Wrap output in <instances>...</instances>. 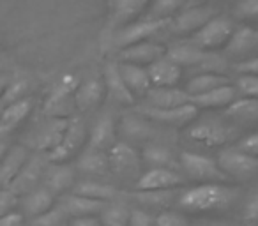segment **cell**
<instances>
[{
  "label": "cell",
  "mask_w": 258,
  "mask_h": 226,
  "mask_svg": "<svg viewBox=\"0 0 258 226\" xmlns=\"http://www.w3.org/2000/svg\"><path fill=\"white\" fill-rule=\"evenodd\" d=\"M240 196V189L226 184H198L184 189L177 198V208L187 214H205L230 208Z\"/></svg>",
  "instance_id": "cell-1"
},
{
  "label": "cell",
  "mask_w": 258,
  "mask_h": 226,
  "mask_svg": "<svg viewBox=\"0 0 258 226\" xmlns=\"http://www.w3.org/2000/svg\"><path fill=\"white\" fill-rule=\"evenodd\" d=\"M48 158L44 154L37 152L36 156H29V159L25 161V165L22 166V170L18 172V175L13 179V182L9 184L8 191H11L16 198L25 196L27 193H30L32 189L41 186L43 182L44 170L48 166Z\"/></svg>",
  "instance_id": "cell-5"
},
{
  "label": "cell",
  "mask_w": 258,
  "mask_h": 226,
  "mask_svg": "<svg viewBox=\"0 0 258 226\" xmlns=\"http://www.w3.org/2000/svg\"><path fill=\"white\" fill-rule=\"evenodd\" d=\"M85 140H87V127H85V124H83V120L76 119V117H71L60 145H58L55 150H51L50 154H46L48 161L66 163L69 158H73V156L83 147Z\"/></svg>",
  "instance_id": "cell-12"
},
{
  "label": "cell",
  "mask_w": 258,
  "mask_h": 226,
  "mask_svg": "<svg viewBox=\"0 0 258 226\" xmlns=\"http://www.w3.org/2000/svg\"><path fill=\"white\" fill-rule=\"evenodd\" d=\"M129 214H131V205L117 198L104 205L99 214V221L103 226H127Z\"/></svg>",
  "instance_id": "cell-38"
},
{
  "label": "cell",
  "mask_w": 258,
  "mask_h": 226,
  "mask_svg": "<svg viewBox=\"0 0 258 226\" xmlns=\"http://www.w3.org/2000/svg\"><path fill=\"white\" fill-rule=\"evenodd\" d=\"M239 97L237 94V89L230 83V85L219 87V89H214L211 92L200 94V96L191 97V104L200 110V108H205V110H214V108H228L233 101Z\"/></svg>",
  "instance_id": "cell-29"
},
{
  "label": "cell",
  "mask_w": 258,
  "mask_h": 226,
  "mask_svg": "<svg viewBox=\"0 0 258 226\" xmlns=\"http://www.w3.org/2000/svg\"><path fill=\"white\" fill-rule=\"evenodd\" d=\"M138 113L147 120H151V122L165 124V126H186V124H191L198 117V108L191 103L179 108H170V110L142 106L138 108Z\"/></svg>",
  "instance_id": "cell-13"
},
{
  "label": "cell",
  "mask_w": 258,
  "mask_h": 226,
  "mask_svg": "<svg viewBox=\"0 0 258 226\" xmlns=\"http://www.w3.org/2000/svg\"><path fill=\"white\" fill-rule=\"evenodd\" d=\"M179 166L184 170L187 179L197 180L200 184H212V182L225 184L230 180L223 173V170L219 168L216 159L204 154H198V152H187V150L180 152Z\"/></svg>",
  "instance_id": "cell-2"
},
{
  "label": "cell",
  "mask_w": 258,
  "mask_h": 226,
  "mask_svg": "<svg viewBox=\"0 0 258 226\" xmlns=\"http://www.w3.org/2000/svg\"><path fill=\"white\" fill-rule=\"evenodd\" d=\"M242 221L247 224H258V191L251 193L242 207Z\"/></svg>",
  "instance_id": "cell-45"
},
{
  "label": "cell",
  "mask_w": 258,
  "mask_h": 226,
  "mask_svg": "<svg viewBox=\"0 0 258 226\" xmlns=\"http://www.w3.org/2000/svg\"><path fill=\"white\" fill-rule=\"evenodd\" d=\"M142 163L147 165L149 168H172L175 170V166L179 165L175 154L172 152V148L166 147L163 143H151L145 145L144 152H142Z\"/></svg>",
  "instance_id": "cell-32"
},
{
  "label": "cell",
  "mask_w": 258,
  "mask_h": 226,
  "mask_svg": "<svg viewBox=\"0 0 258 226\" xmlns=\"http://www.w3.org/2000/svg\"><path fill=\"white\" fill-rule=\"evenodd\" d=\"M104 94H106V90H104V83L101 80L90 78L87 82L80 83L78 89L75 90V96H73L76 110L80 111L94 110V108H97L101 104Z\"/></svg>",
  "instance_id": "cell-23"
},
{
  "label": "cell",
  "mask_w": 258,
  "mask_h": 226,
  "mask_svg": "<svg viewBox=\"0 0 258 226\" xmlns=\"http://www.w3.org/2000/svg\"><path fill=\"white\" fill-rule=\"evenodd\" d=\"M182 191L179 189H165V191H133L127 196L135 198L138 201V205L144 208H163L166 210V207L172 203H177V198Z\"/></svg>",
  "instance_id": "cell-33"
},
{
  "label": "cell",
  "mask_w": 258,
  "mask_h": 226,
  "mask_svg": "<svg viewBox=\"0 0 258 226\" xmlns=\"http://www.w3.org/2000/svg\"><path fill=\"white\" fill-rule=\"evenodd\" d=\"M60 205L64 207V210L68 212L69 219H75V217L99 215L106 203L99 200H92V198L80 196V194H75V193H69L62 196Z\"/></svg>",
  "instance_id": "cell-24"
},
{
  "label": "cell",
  "mask_w": 258,
  "mask_h": 226,
  "mask_svg": "<svg viewBox=\"0 0 258 226\" xmlns=\"http://www.w3.org/2000/svg\"><path fill=\"white\" fill-rule=\"evenodd\" d=\"M108 161H110V173L122 180H133L142 175V156L133 145L125 141H117L108 152Z\"/></svg>",
  "instance_id": "cell-3"
},
{
  "label": "cell",
  "mask_w": 258,
  "mask_h": 226,
  "mask_svg": "<svg viewBox=\"0 0 258 226\" xmlns=\"http://www.w3.org/2000/svg\"><path fill=\"white\" fill-rule=\"evenodd\" d=\"M186 177L172 168H149L135 182V191H165L179 189L184 186Z\"/></svg>",
  "instance_id": "cell-10"
},
{
  "label": "cell",
  "mask_w": 258,
  "mask_h": 226,
  "mask_svg": "<svg viewBox=\"0 0 258 226\" xmlns=\"http://www.w3.org/2000/svg\"><path fill=\"white\" fill-rule=\"evenodd\" d=\"M118 141L117 124L111 113H103L96 120L92 131L89 133V147L97 148V150L110 152V148Z\"/></svg>",
  "instance_id": "cell-19"
},
{
  "label": "cell",
  "mask_w": 258,
  "mask_h": 226,
  "mask_svg": "<svg viewBox=\"0 0 258 226\" xmlns=\"http://www.w3.org/2000/svg\"><path fill=\"white\" fill-rule=\"evenodd\" d=\"M32 111V99L22 97L4 108L0 115V140H8V136L30 115Z\"/></svg>",
  "instance_id": "cell-20"
},
{
  "label": "cell",
  "mask_w": 258,
  "mask_h": 226,
  "mask_svg": "<svg viewBox=\"0 0 258 226\" xmlns=\"http://www.w3.org/2000/svg\"><path fill=\"white\" fill-rule=\"evenodd\" d=\"M104 90L111 96V99H115L120 104H133L135 96L129 92V89L125 87L124 80H122L120 72H118V65L115 62H108L104 67Z\"/></svg>",
  "instance_id": "cell-31"
},
{
  "label": "cell",
  "mask_w": 258,
  "mask_h": 226,
  "mask_svg": "<svg viewBox=\"0 0 258 226\" xmlns=\"http://www.w3.org/2000/svg\"><path fill=\"white\" fill-rule=\"evenodd\" d=\"M68 226H103L99 221V215H89V217H75L69 219Z\"/></svg>",
  "instance_id": "cell-51"
},
{
  "label": "cell",
  "mask_w": 258,
  "mask_h": 226,
  "mask_svg": "<svg viewBox=\"0 0 258 226\" xmlns=\"http://www.w3.org/2000/svg\"><path fill=\"white\" fill-rule=\"evenodd\" d=\"M193 226H235L232 222H221V221H209V222H197Z\"/></svg>",
  "instance_id": "cell-53"
},
{
  "label": "cell",
  "mask_w": 258,
  "mask_h": 226,
  "mask_svg": "<svg viewBox=\"0 0 258 226\" xmlns=\"http://www.w3.org/2000/svg\"><path fill=\"white\" fill-rule=\"evenodd\" d=\"M8 150H9L8 140H0V161L4 159V156L8 154Z\"/></svg>",
  "instance_id": "cell-54"
},
{
  "label": "cell",
  "mask_w": 258,
  "mask_h": 226,
  "mask_svg": "<svg viewBox=\"0 0 258 226\" xmlns=\"http://www.w3.org/2000/svg\"><path fill=\"white\" fill-rule=\"evenodd\" d=\"M9 78L8 76H4V74H0V97L4 96V92L8 90V87H9Z\"/></svg>",
  "instance_id": "cell-52"
},
{
  "label": "cell",
  "mask_w": 258,
  "mask_h": 226,
  "mask_svg": "<svg viewBox=\"0 0 258 226\" xmlns=\"http://www.w3.org/2000/svg\"><path fill=\"white\" fill-rule=\"evenodd\" d=\"M73 193L80 194V196H85V198H92V200L104 201V203L113 201L122 196L118 187H115L113 184L104 182V180H99V179L78 180V182L75 184V187H73Z\"/></svg>",
  "instance_id": "cell-22"
},
{
  "label": "cell",
  "mask_w": 258,
  "mask_h": 226,
  "mask_svg": "<svg viewBox=\"0 0 258 226\" xmlns=\"http://www.w3.org/2000/svg\"><path fill=\"white\" fill-rule=\"evenodd\" d=\"M237 15L246 20H258V0H240Z\"/></svg>",
  "instance_id": "cell-46"
},
{
  "label": "cell",
  "mask_w": 258,
  "mask_h": 226,
  "mask_svg": "<svg viewBox=\"0 0 258 226\" xmlns=\"http://www.w3.org/2000/svg\"><path fill=\"white\" fill-rule=\"evenodd\" d=\"M173 20V18H172ZM172 20H142V22H133L125 25L115 37V44L118 50H124L127 46H133L137 43L149 41L154 34L161 32L163 29L170 27Z\"/></svg>",
  "instance_id": "cell-9"
},
{
  "label": "cell",
  "mask_w": 258,
  "mask_h": 226,
  "mask_svg": "<svg viewBox=\"0 0 258 226\" xmlns=\"http://www.w3.org/2000/svg\"><path fill=\"white\" fill-rule=\"evenodd\" d=\"M187 138L205 147H221L237 136V131L228 124L214 119H205L200 122H191L187 126Z\"/></svg>",
  "instance_id": "cell-4"
},
{
  "label": "cell",
  "mask_w": 258,
  "mask_h": 226,
  "mask_svg": "<svg viewBox=\"0 0 258 226\" xmlns=\"http://www.w3.org/2000/svg\"><path fill=\"white\" fill-rule=\"evenodd\" d=\"M237 148L242 150V152H246V154L253 156V158H258V131H254V133L244 136L242 140L237 143Z\"/></svg>",
  "instance_id": "cell-47"
},
{
  "label": "cell",
  "mask_w": 258,
  "mask_h": 226,
  "mask_svg": "<svg viewBox=\"0 0 258 226\" xmlns=\"http://www.w3.org/2000/svg\"><path fill=\"white\" fill-rule=\"evenodd\" d=\"M118 134H122V138L125 143L133 145V141H145L151 143L154 138V127L151 126V120H147L142 115H127L120 120V124L117 126Z\"/></svg>",
  "instance_id": "cell-21"
},
{
  "label": "cell",
  "mask_w": 258,
  "mask_h": 226,
  "mask_svg": "<svg viewBox=\"0 0 258 226\" xmlns=\"http://www.w3.org/2000/svg\"><path fill=\"white\" fill-rule=\"evenodd\" d=\"M233 34V25L230 20L226 18H211L200 30L191 36V44L204 51H212L218 48L226 46L230 36Z\"/></svg>",
  "instance_id": "cell-6"
},
{
  "label": "cell",
  "mask_w": 258,
  "mask_h": 226,
  "mask_svg": "<svg viewBox=\"0 0 258 226\" xmlns=\"http://www.w3.org/2000/svg\"><path fill=\"white\" fill-rule=\"evenodd\" d=\"M225 115L240 124L258 122V99H254V97H237L225 110Z\"/></svg>",
  "instance_id": "cell-36"
},
{
  "label": "cell",
  "mask_w": 258,
  "mask_h": 226,
  "mask_svg": "<svg viewBox=\"0 0 258 226\" xmlns=\"http://www.w3.org/2000/svg\"><path fill=\"white\" fill-rule=\"evenodd\" d=\"M25 224V215L22 212L11 210L8 214L0 215V226H23Z\"/></svg>",
  "instance_id": "cell-50"
},
{
  "label": "cell",
  "mask_w": 258,
  "mask_h": 226,
  "mask_svg": "<svg viewBox=\"0 0 258 226\" xmlns=\"http://www.w3.org/2000/svg\"><path fill=\"white\" fill-rule=\"evenodd\" d=\"M166 50L163 44L152 43V41H144V43H137L133 46H127L124 50H118V62L124 64H133L142 65V67H149L152 62L159 60L166 55Z\"/></svg>",
  "instance_id": "cell-15"
},
{
  "label": "cell",
  "mask_w": 258,
  "mask_h": 226,
  "mask_svg": "<svg viewBox=\"0 0 258 226\" xmlns=\"http://www.w3.org/2000/svg\"><path fill=\"white\" fill-rule=\"evenodd\" d=\"M156 226H189L182 212L177 210H161L156 215Z\"/></svg>",
  "instance_id": "cell-44"
},
{
  "label": "cell",
  "mask_w": 258,
  "mask_h": 226,
  "mask_svg": "<svg viewBox=\"0 0 258 226\" xmlns=\"http://www.w3.org/2000/svg\"><path fill=\"white\" fill-rule=\"evenodd\" d=\"M151 0H115L113 18L117 25L133 23L144 11H147Z\"/></svg>",
  "instance_id": "cell-37"
},
{
  "label": "cell",
  "mask_w": 258,
  "mask_h": 226,
  "mask_svg": "<svg viewBox=\"0 0 258 226\" xmlns=\"http://www.w3.org/2000/svg\"><path fill=\"white\" fill-rule=\"evenodd\" d=\"M145 99L149 108H158V110H170L191 103L189 94L177 87H151L145 94Z\"/></svg>",
  "instance_id": "cell-18"
},
{
  "label": "cell",
  "mask_w": 258,
  "mask_h": 226,
  "mask_svg": "<svg viewBox=\"0 0 258 226\" xmlns=\"http://www.w3.org/2000/svg\"><path fill=\"white\" fill-rule=\"evenodd\" d=\"M186 0H151L147 8V20H172Z\"/></svg>",
  "instance_id": "cell-39"
},
{
  "label": "cell",
  "mask_w": 258,
  "mask_h": 226,
  "mask_svg": "<svg viewBox=\"0 0 258 226\" xmlns=\"http://www.w3.org/2000/svg\"><path fill=\"white\" fill-rule=\"evenodd\" d=\"M75 184H76L75 168H71L66 163H48L41 186L46 187L53 196L66 194L69 189L75 187Z\"/></svg>",
  "instance_id": "cell-16"
},
{
  "label": "cell",
  "mask_w": 258,
  "mask_h": 226,
  "mask_svg": "<svg viewBox=\"0 0 258 226\" xmlns=\"http://www.w3.org/2000/svg\"><path fill=\"white\" fill-rule=\"evenodd\" d=\"M27 159H29V150L23 145L9 147L8 154L0 161V189H8Z\"/></svg>",
  "instance_id": "cell-25"
},
{
  "label": "cell",
  "mask_w": 258,
  "mask_h": 226,
  "mask_svg": "<svg viewBox=\"0 0 258 226\" xmlns=\"http://www.w3.org/2000/svg\"><path fill=\"white\" fill-rule=\"evenodd\" d=\"M237 94L242 97H254L258 99V76L240 74L235 82Z\"/></svg>",
  "instance_id": "cell-41"
},
{
  "label": "cell",
  "mask_w": 258,
  "mask_h": 226,
  "mask_svg": "<svg viewBox=\"0 0 258 226\" xmlns=\"http://www.w3.org/2000/svg\"><path fill=\"white\" fill-rule=\"evenodd\" d=\"M232 80L226 74H216V72H200V74H195L189 78V82L186 83V92L189 94L191 97L200 96V94L211 92L214 89H219V87L230 85Z\"/></svg>",
  "instance_id": "cell-34"
},
{
  "label": "cell",
  "mask_w": 258,
  "mask_h": 226,
  "mask_svg": "<svg viewBox=\"0 0 258 226\" xmlns=\"http://www.w3.org/2000/svg\"><path fill=\"white\" fill-rule=\"evenodd\" d=\"M20 205H22V214L29 219H34L53 207L55 196L46 189V187L39 186V187H36V189L30 191V193H27L25 196H22Z\"/></svg>",
  "instance_id": "cell-27"
},
{
  "label": "cell",
  "mask_w": 258,
  "mask_h": 226,
  "mask_svg": "<svg viewBox=\"0 0 258 226\" xmlns=\"http://www.w3.org/2000/svg\"><path fill=\"white\" fill-rule=\"evenodd\" d=\"M235 71L239 72V74L258 76V55L253 58H247V60H244V62H237Z\"/></svg>",
  "instance_id": "cell-49"
},
{
  "label": "cell",
  "mask_w": 258,
  "mask_h": 226,
  "mask_svg": "<svg viewBox=\"0 0 258 226\" xmlns=\"http://www.w3.org/2000/svg\"><path fill=\"white\" fill-rule=\"evenodd\" d=\"M78 85L80 83L75 76H66L48 96L44 113L48 117H57V119H71V111L76 108L73 96Z\"/></svg>",
  "instance_id": "cell-7"
},
{
  "label": "cell",
  "mask_w": 258,
  "mask_h": 226,
  "mask_svg": "<svg viewBox=\"0 0 258 226\" xmlns=\"http://www.w3.org/2000/svg\"><path fill=\"white\" fill-rule=\"evenodd\" d=\"M76 168L83 173H89L92 177H104L110 173V161H108V152L97 150L87 145L85 150L80 152Z\"/></svg>",
  "instance_id": "cell-28"
},
{
  "label": "cell",
  "mask_w": 258,
  "mask_h": 226,
  "mask_svg": "<svg viewBox=\"0 0 258 226\" xmlns=\"http://www.w3.org/2000/svg\"><path fill=\"white\" fill-rule=\"evenodd\" d=\"M118 72H120L122 80H124L125 87L133 96H145L151 89V78H149L147 67L133 64H124V62H117Z\"/></svg>",
  "instance_id": "cell-30"
},
{
  "label": "cell",
  "mask_w": 258,
  "mask_h": 226,
  "mask_svg": "<svg viewBox=\"0 0 258 226\" xmlns=\"http://www.w3.org/2000/svg\"><path fill=\"white\" fill-rule=\"evenodd\" d=\"M25 90H27V82H23V80L9 83L4 96L0 97V115H2V111H4V108L8 106L9 103H13V101H16V99H22Z\"/></svg>",
  "instance_id": "cell-42"
},
{
  "label": "cell",
  "mask_w": 258,
  "mask_h": 226,
  "mask_svg": "<svg viewBox=\"0 0 258 226\" xmlns=\"http://www.w3.org/2000/svg\"><path fill=\"white\" fill-rule=\"evenodd\" d=\"M127 226H156V215L144 207H131Z\"/></svg>",
  "instance_id": "cell-43"
},
{
  "label": "cell",
  "mask_w": 258,
  "mask_h": 226,
  "mask_svg": "<svg viewBox=\"0 0 258 226\" xmlns=\"http://www.w3.org/2000/svg\"><path fill=\"white\" fill-rule=\"evenodd\" d=\"M216 161L228 179H249L258 173V158H253L237 147L223 150Z\"/></svg>",
  "instance_id": "cell-8"
},
{
  "label": "cell",
  "mask_w": 258,
  "mask_h": 226,
  "mask_svg": "<svg viewBox=\"0 0 258 226\" xmlns=\"http://www.w3.org/2000/svg\"><path fill=\"white\" fill-rule=\"evenodd\" d=\"M71 119H57V117H48L44 124H41L36 129V133L30 138V145L36 148L39 154H50L51 150L60 145L64 133L69 126Z\"/></svg>",
  "instance_id": "cell-11"
},
{
  "label": "cell",
  "mask_w": 258,
  "mask_h": 226,
  "mask_svg": "<svg viewBox=\"0 0 258 226\" xmlns=\"http://www.w3.org/2000/svg\"><path fill=\"white\" fill-rule=\"evenodd\" d=\"M16 196L11 193V191L8 189H0V215L8 214V212H11L13 208H15L16 205Z\"/></svg>",
  "instance_id": "cell-48"
},
{
  "label": "cell",
  "mask_w": 258,
  "mask_h": 226,
  "mask_svg": "<svg viewBox=\"0 0 258 226\" xmlns=\"http://www.w3.org/2000/svg\"><path fill=\"white\" fill-rule=\"evenodd\" d=\"M211 18H214V11L209 6H195V8L186 9L179 16H175L172 20V23H170V29L175 34H182V36L189 34V36H193Z\"/></svg>",
  "instance_id": "cell-17"
},
{
  "label": "cell",
  "mask_w": 258,
  "mask_h": 226,
  "mask_svg": "<svg viewBox=\"0 0 258 226\" xmlns=\"http://www.w3.org/2000/svg\"><path fill=\"white\" fill-rule=\"evenodd\" d=\"M68 224H69V215L60 203L53 205L44 214L30 219V226H68Z\"/></svg>",
  "instance_id": "cell-40"
},
{
  "label": "cell",
  "mask_w": 258,
  "mask_h": 226,
  "mask_svg": "<svg viewBox=\"0 0 258 226\" xmlns=\"http://www.w3.org/2000/svg\"><path fill=\"white\" fill-rule=\"evenodd\" d=\"M209 53L211 51H204L200 48L193 46V44H179V46H173L170 50H166V57L172 62H175L180 69L182 67L195 69L207 58Z\"/></svg>",
  "instance_id": "cell-35"
},
{
  "label": "cell",
  "mask_w": 258,
  "mask_h": 226,
  "mask_svg": "<svg viewBox=\"0 0 258 226\" xmlns=\"http://www.w3.org/2000/svg\"><path fill=\"white\" fill-rule=\"evenodd\" d=\"M225 51L228 57L237 58L239 62L256 57L258 55V30L251 29V27L235 29L232 36H230L228 43H226Z\"/></svg>",
  "instance_id": "cell-14"
},
{
  "label": "cell",
  "mask_w": 258,
  "mask_h": 226,
  "mask_svg": "<svg viewBox=\"0 0 258 226\" xmlns=\"http://www.w3.org/2000/svg\"><path fill=\"white\" fill-rule=\"evenodd\" d=\"M147 72L152 87H175L177 82L180 80L182 69L165 55L159 60L152 62L147 67Z\"/></svg>",
  "instance_id": "cell-26"
}]
</instances>
